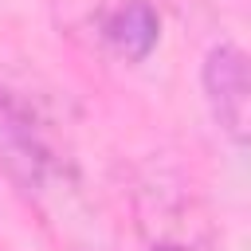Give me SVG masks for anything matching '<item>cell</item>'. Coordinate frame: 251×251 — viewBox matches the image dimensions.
I'll list each match as a JSON object with an SVG mask.
<instances>
[{"label": "cell", "mask_w": 251, "mask_h": 251, "mask_svg": "<svg viewBox=\"0 0 251 251\" xmlns=\"http://www.w3.org/2000/svg\"><path fill=\"white\" fill-rule=\"evenodd\" d=\"M137 231L153 251H208L212 216L204 200L173 176H157L133 196Z\"/></svg>", "instance_id": "obj_2"}, {"label": "cell", "mask_w": 251, "mask_h": 251, "mask_svg": "<svg viewBox=\"0 0 251 251\" xmlns=\"http://www.w3.org/2000/svg\"><path fill=\"white\" fill-rule=\"evenodd\" d=\"M200 86H204L208 110L220 122V129L243 149L247 145V129H251V75H247V55L235 43H216L204 55Z\"/></svg>", "instance_id": "obj_3"}, {"label": "cell", "mask_w": 251, "mask_h": 251, "mask_svg": "<svg viewBox=\"0 0 251 251\" xmlns=\"http://www.w3.org/2000/svg\"><path fill=\"white\" fill-rule=\"evenodd\" d=\"M102 39L126 63H141V59H149V51L161 39V16L149 0H122L106 12Z\"/></svg>", "instance_id": "obj_4"}, {"label": "cell", "mask_w": 251, "mask_h": 251, "mask_svg": "<svg viewBox=\"0 0 251 251\" xmlns=\"http://www.w3.org/2000/svg\"><path fill=\"white\" fill-rule=\"evenodd\" d=\"M0 169L35 204L71 188L75 180V161L43 110L8 86H0Z\"/></svg>", "instance_id": "obj_1"}]
</instances>
